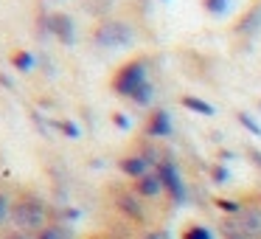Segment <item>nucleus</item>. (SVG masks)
Listing matches in <instances>:
<instances>
[{
  "label": "nucleus",
  "instance_id": "12",
  "mask_svg": "<svg viewBox=\"0 0 261 239\" xmlns=\"http://www.w3.org/2000/svg\"><path fill=\"white\" fill-rule=\"evenodd\" d=\"M219 233H222V239H250L247 233L242 231L236 217H225V220L219 222Z\"/></svg>",
  "mask_w": 261,
  "mask_h": 239
},
{
  "label": "nucleus",
  "instance_id": "9",
  "mask_svg": "<svg viewBox=\"0 0 261 239\" xmlns=\"http://www.w3.org/2000/svg\"><path fill=\"white\" fill-rule=\"evenodd\" d=\"M236 220L250 239H261V205H244Z\"/></svg>",
  "mask_w": 261,
  "mask_h": 239
},
{
  "label": "nucleus",
  "instance_id": "20",
  "mask_svg": "<svg viewBox=\"0 0 261 239\" xmlns=\"http://www.w3.org/2000/svg\"><path fill=\"white\" fill-rule=\"evenodd\" d=\"M202 6L208 14H225L227 9V0H202Z\"/></svg>",
  "mask_w": 261,
  "mask_h": 239
},
{
  "label": "nucleus",
  "instance_id": "8",
  "mask_svg": "<svg viewBox=\"0 0 261 239\" xmlns=\"http://www.w3.org/2000/svg\"><path fill=\"white\" fill-rule=\"evenodd\" d=\"M132 192H135L141 200H154V197H160L166 188H163V180L158 177V172H146L143 177L135 180V188H132Z\"/></svg>",
  "mask_w": 261,
  "mask_h": 239
},
{
  "label": "nucleus",
  "instance_id": "15",
  "mask_svg": "<svg viewBox=\"0 0 261 239\" xmlns=\"http://www.w3.org/2000/svg\"><path fill=\"white\" fill-rule=\"evenodd\" d=\"M180 104H182V107H188V110H194V113H199V115H214L216 113L208 102H202V99H197V96H182Z\"/></svg>",
  "mask_w": 261,
  "mask_h": 239
},
{
  "label": "nucleus",
  "instance_id": "28",
  "mask_svg": "<svg viewBox=\"0 0 261 239\" xmlns=\"http://www.w3.org/2000/svg\"><path fill=\"white\" fill-rule=\"evenodd\" d=\"M258 200H261V197H258Z\"/></svg>",
  "mask_w": 261,
  "mask_h": 239
},
{
  "label": "nucleus",
  "instance_id": "10",
  "mask_svg": "<svg viewBox=\"0 0 261 239\" xmlns=\"http://www.w3.org/2000/svg\"><path fill=\"white\" fill-rule=\"evenodd\" d=\"M118 169L124 177H132V180H138V177H143L149 172V163L143 160V155H126V158L118 160Z\"/></svg>",
  "mask_w": 261,
  "mask_h": 239
},
{
  "label": "nucleus",
  "instance_id": "14",
  "mask_svg": "<svg viewBox=\"0 0 261 239\" xmlns=\"http://www.w3.org/2000/svg\"><path fill=\"white\" fill-rule=\"evenodd\" d=\"M180 239H214V231L205 228L202 222H188L180 231Z\"/></svg>",
  "mask_w": 261,
  "mask_h": 239
},
{
  "label": "nucleus",
  "instance_id": "4",
  "mask_svg": "<svg viewBox=\"0 0 261 239\" xmlns=\"http://www.w3.org/2000/svg\"><path fill=\"white\" fill-rule=\"evenodd\" d=\"M154 172H158V177L163 180V188L171 194V200H174V203H182V200H186V186H182V177H180V172H177L174 160L163 158Z\"/></svg>",
  "mask_w": 261,
  "mask_h": 239
},
{
  "label": "nucleus",
  "instance_id": "26",
  "mask_svg": "<svg viewBox=\"0 0 261 239\" xmlns=\"http://www.w3.org/2000/svg\"><path fill=\"white\" fill-rule=\"evenodd\" d=\"M113 121H115V127H121V130H126V127H129V121H126L121 113H115V115H113Z\"/></svg>",
  "mask_w": 261,
  "mask_h": 239
},
{
  "label": "nucleus",
  "instance_id": "25",
  "mask_svg": "<svg viewBox=\"0 0 261 239\" xmlns=\"http://www.w3.org/2000/svg\"><path fill=\"white\" fill-rule=\"evenodd\" d=\"M211 175H214L216 183H225L227 180V169H225V166H214V169H211Z\"/></svg>",
  "mask_w": 261,
  "mask_h": 239
},
{
  "label": "nucleus",
  "instance_id": "21",
  "mask_svg": "<svg viewBox=\"0 0 261 239\" xmlns=\"http://www.w3.org/2000/svg\"><path fill=\"white\" fill-rule=\"evenodd\" d=\"M57 127H59V130H62L68 138H79V127H76L73 121H65V118H62V121H57Z\"/></svg>",
  "mask_w": 261,
  "mask_h": 239
},
{
  "label": "nucleus",
  "instance_id": "23",
  "mask_svg": "<svg viewBox=\"0 0 261 239\" xmlns=\"http://www.w3.org/2000/svg\"><path fill=\"white\" fill-rule=\"evenodd\" d=\"M141 239H169V233L163 228H149V231L141 233Z\"/></svg>",
  "mask_w": 261,
  "mask_h": 239
},
{
  "label": "nucleus",
  "instance_id": "6",
  "mask_svg": "<svg viewBox=\"0 0 261 239\" xmlns=\"http://www.w3.org/2000/svg\"><path fill=\"white\" fill-rule=\"evenodd\" d=\"M143 132H146L149 138H166V135H171V118H169V113H166L163 107L152 110V113H149V118H146V124H143Z\"/></svg>",
  "mask_w": 261,
  "mask_h": 239
},
{
  "label": "nucleus",
  "instance_id": "2",
  "mask_svg": "<svg viewBox=\"0 0 261 239\" xmlns=\"http://www.w3.org/2000/svg\"><path fill=\"white\" fill-rule=\"evenodd\" d=\"M143 82H146V57H135L115 70L113 79H110V87H113V93H118V96L132 99V93H135Z\"/></svg>",
  "mask_w": 261,
  "mask_h": 239
},
{
  "label": "nucleus",
  "instance_id": "22",
  "mask_svg": "<svg viewBox=\"0 0 261 239\" xmlns=\"http://www.w3.org/2000/svg\"><path fill=\"white\" fill-rule=\"evenodd\" d=\"M239 121H242V124H244V127H247V130H250V132H253V135H261V127H258V124H255V121H253V118H250V115H247V113H239Z\"/></svg>",
  "mask_w": 261,
  "mask_h": 239
},
{
  "label": "nucleus",
  "instance_id": "5",
  "mask_svg": "<svg viewBox=\"0 0 261 239\" xmlns=\"http://www.w3.org/2000/svg\"><path fill=\"white\" fill-rule=\"evenodd\" d=\"M115 208L126 217L129 222H138V225H146V208H143V200L138 197L135 192H115Z\"/></svg>",
  "mask_w": 261,
  "mask_h": 239
},
{
  "label": "nucleus",
  "instance_id": "1",
  "mask_svg": "<svg viewBox=\"0 0 261 239\" xmlns=\"http://www.w3.org/2000/svg\"><path fill=\"white\" fill-rule=\"evenodd\" d=\"M12 225L17 231L25 233H40L48 225V208L40 197L34 194H20L17 200H12Z\"/></svg>",
  "mask_w": 261,
  "mask_h": 239
},
{
  "label": "nucleus",
  "instance_id": "19",
  "mask_svg": "<svg viewBox=\"0 0 261 239\" xmlns=\"http://www.w3.org/2000/svg\"><path fill=\"white\" fill-rule=\"evenodd\" d=\"M12 220V197L0 192V225Z\"/></svg>",
  "mask_w": 261,
  "mask_h": 239
},
{
  "label": "nucleus",
  "instance_id": "17",
  "mask_svg": "<svg viewBox=\"0 0 261 239\" xmlns=\"http://www.w3.org/2000/svg\"><path fill=\"white\" fill-rule=\"evenodd\" d=\"M152 93H154V90H152V82H143V85L138 87L135 93H132V102L141 104V107H146V104L152 102Z\"/></svg>",
  "mask_w": 261,
  "mask_h": 239
},
{
  "label": "nucleus",
  "instance_id": "13",
  "mask_svg": "<svg viewBox=\"0 0 261 239\" xmlns=\"http://www.w3.org/2000/svg\"><path fill=\"white\" fill-rule=\"evenodd\" d=\"M37 239H73V231H70L68 225H59V222H48V225L37 233Z\"/></svg>",
  "mask_w": 261,
  "mask_h": 239
},
{
  "label": "nucleus",
  "instance_id": "18",
  "mask_svg": "<svg viewBox=\"0 0 261 239\" xmlns=\"http://www.w3.org/2000/svg\"><path fill=\"white\" fill-rule=\"evenodd\" d=\"M216 208H222V211H227V214H242V208L244 205L242 203H236V200H225V197H216Z\"/></svg>",
  "mask_w": 261,
  "mask_h": 239
},
{
  "label": "nucleus",
  "instance_id": "11",
  "mask_svg": "<svg viewBox=\"0 0 261 239\" xmlns=\"http://www.w3.org/2000/svg\"><path fill=\"white\" fill-rule=\"evenodd\" d=\"M258 26H261V3H253V9H250V12L239 20L236 31H239V34H255V29H258Z\"/></svg>",
  "mask_w": 261,
  "mask_h": 239
},
{
  "label": "nucleus",
  "instance_id": "7",
  "mask_svg": "<svg viewBox=\"0 0 261 239\" xmlns=\"http://www.w3.org/2000/svg\"><path fill=\"white\" fill-rule=\"evenodd\" d=\"M48 31H51L54 37H59V42H65V45H73L76 40V31H73V20L68 17V14H51L48 17Z\"/></svg>",
  "mask_w": 261,
  "mask_h": 239
},
{
  "label": "nucleus",
  "instance_id": "16",
  "mask_svg": "<svg viewBox=\"0 0 261 239\" xmlns=\"http://www.w3.org/2000/svg\"><path fill=\"white\" fill-rule=\"evenodd\" d=\"M12 65L17 70H31L34 68V57H31L29 51H14L12 54Z\"/></svg>",
  "mask_w": 261,
  "mask_h": 239
},
{
  "label": "nucleus",
  "instance_id": "27",
  "mask_svg": "<svg viewBox=\"0 0 261 239\" xmlns=\"http://www.w3.org/2000/svg\"><path fill=\"white\" fill-rule=\"evenodd\" d=\"M247 155H250V160L261 169V152H258V149H247Z\"/></svg>",
  "mask_w": 261,
  "mask_h": 239
},
{
  "label": "nucleus",
  "instance_id": "3",
  "mask_svg": "<svg viewBox=\"0 0 261 239\" xmlns=\"http://www.w3.org/2000/svg\"><path fill=\"white\" fill-rule=\"evenodd\" d=\"M93 40L98 45H107V48H115V45H126L132 40V29L121 20H101L93 31Z\"/></svg>",
  "mask_w": 261,
  "mask_h": 239
},
{
  "label": "nucleus",
  "instance_id": "24",
  "mask_svg": "<svg viewBox=\"0 0 261 239\" xmlns=\"http://www.w3.org/2000/svg\"><path fill=\"white\" fill-rule=\"evenodd\" d=\"M0 239H37L34 233H25V231H17V228H12V231H6Z\"/></svg>",
  "mask_w": 261,
  "mask_h": 239
}]
</instances>
